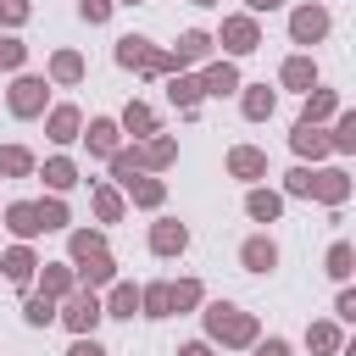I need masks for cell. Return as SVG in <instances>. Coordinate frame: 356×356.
<instances>
[{"label":"cell","mask_w":356,"mask_h":356,"mask_svg":"<svg viewBox=\"0 0 356 356\" xmlns=\"http://www.w3.org/2000/svg\"><path fill=\"white\" fill-rule=\"evenodd\" d=\"M184 356H206V345H189V350H184Z\"/></svg>","instance_id":"f35d334b"},{"label":"cell","mask_w":356,"mask_h":356,"mask_svg":"<svg viewBox=\"0 0 356 356\" xmlns=\"http://www.w3.org/2000/svg\"><path fill=\"white\" fill-rule=\"evenodd\" d=\"M134 306H139L134 289H117V295H111V312H117V317H134Z\"/></svg>","instance_id":"603a6c76"},{"label":"cell","mask_w":356,"mask_h":356,"mask_svg":"<svg viewBox=\"0 0 356 356\" xmlns=\"http://www.w3.org/2000/svg\"><path fill=\"white\" fill-rule=\"evenodd\" d=\"M128 184H134V178H128ZM134 195H139L145 206H156V200H161V184H150V178H145V184H134Z\"/></svg>","instance_id":"f1b7e54d"},{"label":"cell","mask_w":356,"mask_h":356,"mask_svg":"<svg viewBox=\"0 0 356 356\" xmlns=\"http://www.w3.org/2000/svg\"><path fill=\"white\" fill-rule=\"evenodd\" d=\"M72 356H106L100 345H72Z\"/></svg>","instance_id":"74e56055"},{"label":"cell","mask_w":356,"mask_h":356,"mask_svg":"<svg viewBox=\"0 0 356 356\" xmlns=\"http://www.w3.org/2000/svg\"><path fill=\"white\" fill-rule=\"evenodd\" d=\"M39 100H44V83H39V78H22V83L11 89V111H22V117H33Z\"/></svg>","instance_id":"5b68a950"},{"label":"cell","mask_w":356,"mask_h":356,"mask_svg":"<svg viewBox=\"0 0 356 356\" xmlns=\"http://www.w3.org/2000/svg\"><path fill=\"white\" fill-rule=\"evenodd\" d=\"M289 189L295 195H323V200H345V178L339 172H289Z\"/></svg>","instance_id":"7a4b0ae2"},{"label":"cell","mask_w":356,"mask_h":356,"mask_svg":"<svg viewBox=\"0 0 356 356\" xmlns=\"http://www.w3.org/2000/svg\"><path fill=\"white\" fill-rule=\"evenodd\" d=\"M178 56H184V61H200V56H206V33H184Z\"/></svg>","instance_id":"e0dca14e"},{"label":"cell","mask_w":356,"mask_h":356,"mask_svg":"<svg viewBox=\"0 0 356 356\" xmlns=\"http://www.w3.org/2000/svg\"><path fill=\"white\" fill-rule=\"evenodd\" d=\"M256 356H289V345H284V339H267V345H261Z\"/></svg>","instance_id":"8d00e7d4"},{"label":"cell","mask_w":356,"mask_h":356,"mask_svg":"<svg viewBox=\"0 0 356 356\" xmlns=\"http://www.w3.org/2000/svg\"><path fill=\"white\" fill-rule=\"evenodd\" d=\"M234 83H239V78H234V67H211V72H206V83H200V89H211V95H228V89H234Z\"/></svg>","instance_id":"8fae6325"},{"label":"cell","mask_w":356,"mask_h":356,"mask_svg":"<svg viewBox=\"0 0 356 356\" xmlns=\"http://www.w3.org/2000/svg\"><path fill=\"white\" fill-rule=\"evenodd\" d=\"M250 217H278V195H250Z\"/></svg>","instance_id":"44dd1931"},{"label":"cell","mask_w":356,"mask_h":356,"mask_svg":"<svg viewBox=\"0 0 356 356\" xmlns=\"http://www.w3.org/2000/svg\"><path fill=\"white\" fill-rule=\"evenodd\" d=\"M117 61H122V67H167V56H156V50H150L145 39H122Z\"/></svg>","instance_id":"277c9868"},{"label":"cell","mask_w":356,"mask_h":356,"mask_svg":"<svg viewBox=\"0 0 356 356\" xmlns=\"http://www.w3.org/2000/svg\"><path fill=\"white\" fill-rule=\"evenodd\" d=\"M72 128H78L72 111H56V117H50V134H56V139H72Z\"/></svg>","instance_id":"d6986e66"},{"label":"cell","mask_w":356,"mask_h":356,"mask_svg":"<svg viewBox=\"0 0 356 356\" xmlns=\"http://www.w3.org/2000/svg\"><path fill=\"white\" fill-rule=\"evenodd\" d=\"M312 345H317V350H334V345H339V334H334L328 323H317V328H312Z\"/></svg>","instance_id":"d4e9b609"},{"label":"cell","mask_w":356,"mask_h":356,"mask_svg":"<svg viewBox=\"0 0 356 356\" xmlns=\"http://www.w3.org/2000/svg\"><path fill=\"white\" fill-rule=\"evenodd\" d=\"M106 11H111V0H83V17H89V22H100Z\"/></svg>","instance_id":"836d02e7"},{"label":"cell","mask_w":356,"mask_h":356,"mask_svg":"<svg viewBox=\"0 0 356 356\" xmlns=\"http://www.w3.org/2000/svg\"><path fill=\"white\" fill-rule=\"evenodd\" d=\"M250 6H256V11H267V6H278V0H250Z\"/></svg>","instance_id":"ab89813d"},{"label":"cell","mask_w":356,"mask_h":356,"mask_svg":"<svg viewBox=\"0 0 356 356\" xmlns=\"http://www.w3.org/2000/svg\"><path fill=\"white\" fill-rule=\"evenodd\" d=\"M83 67H78V56H56V78H78Z\"/></svg>","instance_id":"f546056e"},{"label":"cell","mask_w":356,"mask_h":356,"mask_svg":"<svg viewBox=\"0 0 356 356\" xmlns=\"http://www.w3.org/2000/svg\"><path fill=\"white\" fill-rule=\"evenodd\" d=\"M145 306H150V312L161 317V312H167V289H150V295H145Z\"/></svg>","instance_id":"e575fe53"},{"label":"cell","mask_w":356,"mask_h":356,"mask_svg":"<svg viewBox=\"0 0 356 356\" xmlns=\"http://www.w3.org/2000/svg\"><path fill=\"white\" fill-rule=\"evenodd\" d=\"M0 167H6V172H28V156H22V150H0Z\"/></svg>","instance_id":"83f0119b"},{"label":"cell","mask_w":356,"mask_h":356,"mask_svg":"<svg viewBox=\"0 0 356 356\" xmlns=\"http://www.w3.org/2000/svg\"><path fill=\"white\" fill-rule=\"evenodd\" d=\"M111 139H117L111 122H95V128H89V145H95V150H111Z\"/></svg>","instance_id":"ffe728a7"},{"label":"cell","mask_w":356,"mask_h":356,"mask_svg":"<svg viewBox=\"0 0 356 356\" xmlns=\"http://www.w3.org/2000/svg\"><path fill=\"white\" fill-rule=\"evenodd\" d=\"M245 261H250L256 273H267V267H273V245H267V239H250V245H245Z\"/></svg>","instance_id":"4fadbf2b"},{"label":"cell","mask_w":356,"mask_h":356,"mask_svg":"<svg viewBox=\"0 0 356 356\" xmlns=\"http://www.w3.org/2000/svg\"><path fill=\"white\" fill-rule=\"evenodd\" d=\"M22 11H28L22 0H0V17H6V22H22Z\"/></svg>","instance_id":"d6a6232c"},{"label":"cell","mask_w":356,"mask_h":356,"mask_svg":"<svg viewBox=\"0 0 356 356\" xmlns=\"http://www.w3.org/2000/svg\"><path fill=\"white\" fill-rule=\"evenodd\" d=\"M95 317H100V306H95V295H78V300L67 306V323H72V328H89Z\"/></svg>","instance_id":"9c48e42d"},{"label":"cell","mask_w":356,"mask_h":356,"mask_svg":"<svg viewBox=\"0 0 356 356\" xmlns=\"http://www.w3.org/2000/svg\"><path fill=\"white\" fill-rule=\"evenodd\" d=\"M28 317H33V323H50V317H56V312H50V300H44V295H39V300H28Z\"/></svg>","instance_id":"1f68e13d"},{"label":"cell","mask_w":356,"mask_h":356,"mask_svg":"<svg viewBox=\"0 0 356 356\" xmlns=\"http://www.w3.org/2000/svg\"><path fill=\"white\" fill-rule=\"evenodd\" d=\"M284 78H289L295 89H312V78H317V72H312V61H300V56H295V61L284 67Z\"/></svg>","instance_id":"5bb4252c"},{"label":"cell","mask_w":356,"mask_h":356,"mask_svg":"<svg viewBox=\"0 0 356 356\" xmlns=\"http://www.w3.org/2000/svg\"><path fill=\"white\" fill-rule=\"evenodd\" d=\"M323 28H328V17H323L317 6H312V11H295V39H317Z\"/></svg>","instance_id":"52a82bcc"},{"label":"cell","mask_w":356,"mask_h":356,"mask_svg":"<svg viewBox=\"0 0 356 356\" xmlns=\"http://www.w3.org/2000/svg\"><path fill=\"white\" fill-rule=\"evenodd\" d=\"M222 39H228V50H256V22L234 17V22H222Z\"/></svg>","instance_id":"8992f818"},{"label":"cell","mask_w":356,"mask_h":356,"mask_svg":"<svg viewBox=\"0 0 356 356\" xmlns=\"http://www.w3.org/2000/svg\"><path fill=\"white\" fill-rule=\"evenodd\" d=\"M6 273H11L17 284H22V278L33 273V256H28V250H11V256H6Z\"/></svg>","instance_id":"2e32d148"},{"label":"cell","mask_w":356,"mask_h":356,"mask_svg":"<svg viewBox=\"0 0 356 356\" xmlns=\"http://www.w3.org/2000/svg\"><path fill=\"white\" fill-rule=\"evenodd\" d=\"M128 128H139V134H150V111H145V106H128Z\"/></svg>","instance_id":"4dcf8cb0"},{"label":"cell","mask_w":356,"mask_h":356,"mask_svg":"<svg viewBox=\"0 0 356 356\" xmlns=\"http://www.w3.org/2000/svg\"><path fill=\"white\" fill-rule=\"evenodd\" d=\"M72 256L83 261V278H89V284H106V278H111V261H106V250H100L95 234H78V239H72Z\"/></svg>","instance_id":"6da1fadb"},{"label":"cell","mask_w":356,"mask_h":356,"mask_svg":"<svg viewBox=\"0 0 356 356\" xmlns=\"http://www.w3.org/2000/svg\"><path fill=\"white\" fill-rule=\"evenodd\" d=\"M211 334H222V339L245 345V339H250V317H239L234 306H211Z\"/></svg>","instance_id":"3957f363"},{"label":"cell","mask_w":356,"mask_h":356,"mask_svg":"<svg viewBox=\"0 0 356 356\" xmlns=\"http://www.w3.org/2000/svg\"><path fill=\"white\" fill-rule=\"evenodd\" d=\"M156 250H184V228L178 222H161L156 228Z\"/></svg>","instance_id":"9a60e30c"},{"label":"cell","mask_w":356,"mask_h":356,"mask_svg":"<svg viewBox=\"0 0 356 356\" xmlns=\"http://www.w3.org/2000/svg\"><path fill=\"white\" fill-rule=\"evenodd\" d=\"M295 150H306V156H323V150H328V139H323V128H312V122H300V128H295Z\"/></svg>","instance_id":"ba28073f"},{"label":"cell","mask_w":356,"mask_h":356,"mask_svg":"<svg viewBox=\"0 0 356 356\" xmlns=\"http://www.w3.org/2000/svg\"><path fill=\"white\" fill-rule=\"evenodd\" d=\"M0 61L11 67V61H22V44H11V39H0Z\"/></svg>","instance_id":"d590c367"},{"label":"cell","mask_w":356,"mask_h":356,"mask_svg":"<svg viewBox=\"0 0 356 356\" xmlns=\"http://www.w3.org/2000/svg\"><path fill=\"white\" fill-rule=\"evenodd\" d=\"M328 273H334V278H345V273H350V245H334V256H328Z\"/></svg>","instance_id":"7402d4cb"},{"label":"cell","mask_w":356,"mask_h":356,"mask_svg":"<svg viewBox=\"0 0 356 356\" xmlns=\"http://www.w3.org/2000/svg\"><path fill=\"white\" fill-rule=\"evenodd\" d=\"M11 228H17V234H39V228H44L39 206H11Z\"/></svg>","instance_id":"30bf717a"},{"label":"cell","mask_w":356,"mask_h":356,"mask_svg":"<svg viewBox=\"0 0 356 356\" xmlns=\"http://www.w3.org/2000/svg\"><path fill=\"white\" fill-rule=\"evenodd\" d=\"M195 95H200V83H189V78H178V83H172V100H184V106H195Z\"/></svg>","instance_id":"484cf974"},{"label":"cell","mask_w":356,"mask_h":356,"mask_svg":"<svg viewBox=\"0 0 356 356\" xmlns=\"http://www.w3.org/2000/svg\"><path fill=\"white\" fill-rule=\"evenodd\" d=\"M228 167H234V172H239V178H250V172H261V167H267V161H261V156H256V150H234V156H228Z\"/></svg>","instance_id":"7c38bea8"},{"label":"cell","mask_w":356,"mask_h":356,"mask_svg":"<svg viewBox=\"0 0 356 356\" xmlns=\"http://www.w3.org/2000/svg\"><path fill=\"white\" fill-rule=\"evenodd\" d=\"M334 145H339V150H350V145H356V117H345V122H339V134H334Z\"/></svg>","instance_id":"4316f807"},{"label":"cell","mask_w":356,"mask_h":356,"mask_svg":"<svg viewBox=\"0 0 356 356\" xmlns=\"http://www.w3.org/2000/svg\"><path fill=\"white\" fill-rule=\"evenodd\" d=\"M245 111H250V117H267V111H273V95H267V89H250V95H245Z\"/></svg>","instance_id":"ac0fdd59"},{"label":"cell","mask_w":356,"mask_h":356,"mask_svg":"<svg viewBox=\"0 0 356 356\" xmlns=\"http://www.w3.org/2000/svg\"><path fill=\"white\" fill-rule=\"evenodd\" d=\"M44 178H50L56 189H67V184H72V167H67V161H50V167H44Z\"/></svg>","instance_id":"cb8c5ba5"}]
</instances>
